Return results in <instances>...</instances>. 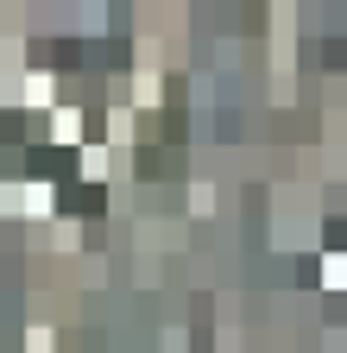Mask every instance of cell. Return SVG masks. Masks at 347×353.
Wrapping results in <instances>:
<instances>
[{
	"label": "cell",
	"instance_id": "1",
	"mask_svg": "<svg viewBox=\"0 0 347 353\" xmlns=\"http://www.w3.org/2000/svg\"><path fill=\"white\" fill-rule=\"evenodd\" d=\"M108 208V190L101 183H70L63 190V214H101Z\"/></svg>",
	"mask_w": 347,
	"mask_h": 353
},
{
	"label": "cell",
	"instance_id": "2",
	"mask_svg": "<svg viewBox=\"0 0 347 353\" xmlns=\"http://www.w3.org/2000/svg\"><path fill=\"white\" fill-rule=\"evenodd\" d=\"M26 170H32V176H63V170H70V152H63V145H38V152L26 158Z\"/></svg>",
	"mask_w": 347,
	"mask_h": 353
}]
</instances>
